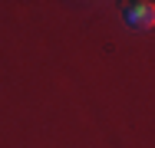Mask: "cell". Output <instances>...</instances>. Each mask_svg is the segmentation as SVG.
<instances>
[{"instance_id": "cell-1", "label": "cell", "mask_w": 155, "mask_h": 148, "mask_svg": "<svg viewBox=\"0 0 155 148\" xmlns=\"http://www.w3.org/2000/svg\"><path fill=\"white\" fill-rule=\"evenodd\" d=\"M122 20H125V27L135 30V33H149L155 27V3L129 0V3H122Z\"/></svg>"}]
</instances>
